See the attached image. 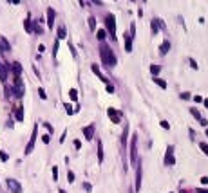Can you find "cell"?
Returning a JSON list of instances; mask_svg holds the SVG:
<instances>
[{
  "label": "cell",
  "instance_id": "16",
  "mask_svg": "<svg viewBox=\"0 0 208 193\" xmlns=\"http://www.w3.org/2000/svg\"><path fill=\"white\" fill-rule=\"evenodd\" d=\"M168 51H170V42H168V40H165V42L161 43V47H159V54H161V56H165Z\"/></svg>",
  "mask_w": 208,
  "mask_h": 193
},
{
  "label": "cell",
  "instance_id": "29",
  "mask_svg": "<svg viewBox=\"0 0 208 193\" xmlns=\"http://www.w3.org/2000/svg\"><path fill=\"white\" fill-rule=\"evenodd\" d=\"M58 45H60V42L56 40V42H54V47H53V56L54 58H56V54H58Z\"/></svg>",
  "mask_w": 208,
  "mask_h": 193
},
{
  "label": "cell",
  "instance_id": "43",
  "mask_svg": "<svg viewBox=\"0 0 208 193\" xmlns=\"http://www.w3.org/2000/svg\"><path fill=\"white\" fill-rule=\"evenodd\" d=\"M65 136H67V130H64V136L60 137V143H64V141H65Z\"/></svg>",
  "mask_w": 208,
  "mask_h": 193
},
{
  "label": "cell",
  "instance_id": "47",
  "mask_svg": "<svg viewBox=\"0 0 208 193\" xmlns=\"http://www.w3.org/2000/svg\"><path fill=\"white\" fill-rule=\"evenodd\" d=\"M203 103H205V107L208 108V99H203Z\"/></svg>",
  "mask_w": 208,
  "mask_h": 193
},
{
  "label": "cell",
  "instance_id": "2",
  "mask_svg": "<svg viewBox=\"0 0 208 193\" xmlns=\"http://www.w3.org/2000/svg\"><path fill=\"white\" fill-rule=\"evenodd\" d=\"M130 163L134 166L138 164V134H134L130 139Z\"/></svg>",
  "mask_w": 208,
  "mask_h": 193
},
{
  "label": "cell",
  "instance_id": "3",
  "mask_svg": "<svg viewBox=\"0 0 208 193\" xmlns=\"http://www.w3.org/2000/svg\"><path fill=\"white\" fill-rule=\"evenodd\" d=\"M36 136H38V125H35L33 126V134H31V137H29V143L27 146H25V155H31L33 153V150H35V143H36Z\"/></svg>",
  "mask_w": 208,
  "mask_h": 193
},
{
  "label": "cell",
  "instance_id": "21",
  "mask_svg": "<svg viewBox=\"0 0 208 193\" xmlns=\"http://www.w3.org/2000/svg\"><path fill=\"white\" fill-rule=\"evenodd\" d=\"M24 27H25V31H27L29 35L33 33V24H31V18H25V20H24Z\"/></svg>",
  "mask_w": 208,
  "mask_h": 193
},
{
  "label": "cell",
  "instance_id": "40",
  "mask_svg": "<svg viewBox=\"0 0 208 193\" xmlns=\"http://www.w3.org/2000/svg\"><path fill=\"white\" fill-rule=\"evenodd\" d=\"M107 92H109V94H112V92H114V87L110 85V83L107 85Z\"/></svg>",
  "mask_w": 208,
  "mask_h": 193
},
{
  "label": "cell",
  "instance_id": "30",
  "mask_svg": "<svg viewBox=\"0 0 208 193\" xmlns=\"http://www.w3.org/2000/svg\"><path fill=\"white\" fill-rule=\"evenodd\" d=\"M7 159H9V155H7V153H6L4 150H2V152H0V161H4V163H6Z\"/></svg>",
  "mask_w": 208,
  "mask_h": 193
},
{
  "label": "cell",
  "instance_id": "46",
  "mask_svg": "<svg viewBox=\"0 0 208 193\" xmlns=\"http://www.w3.org/2000/svg\"><path fill=\"white\" fill-rule=\"evenodd\" d=\"M80 146H82V143H80L78 139H76V141H74V148H80Z\"/></svg>",
  "mask_w": 208,
  "mask_h": 193
},
{
  "label": "cell",
  "instance_id": "38",
  "mask_svg": "<svg viewBox=\"0 0 208 193\" xmlns=\"http://www.w3.org/2000/svg\"><path fill=\"white\" fill-rule=\"evenodd\" d=\"M65 110H67V114H74V110L71 108V105H67V103H65Z\"/></svg>",
  "mask_w": 208,
  "mask_h": 193
},
{
  "label": "cell",
  "instance_id": "26",
  "mask_svg": "<svg viewBox=\"0 0 208 193\" xmlns=\"http://www.w3.org/2000/svg\"><path fill=\"white\" fill-rule=\"evenodd\" d=\"M105 36H107V31H105V29H100V31H98V40L103 42V40H105Z\"/></svg>",
  "mask_w": 208,
  "mask_h": 193
},
{
  "label": "cell",
  "instance_id": "37",
  "mask_svg": "<svg viewBox=\"0 0 208 193\" xmlns=\"http://www.w3.org/2000/svg\"><path fill=\"white\" fill-rule=\"evenodd\" d=\"M67 177H69V179H67L69 182H74V173H72V172H69V173H67Z\"/></svg>",
  "mask_w": 208,
  "mask_h": 193
},
{
  "label": "cell",
  "instance_id": "35",
  "mask_svg": "<svg viewBox=\"0 0 208 193\" xmlns=\"http://www.w3.org/2000/svg\"><path fill=\"white\" fill-rule=\"evenodd\" d=\"M159 125H161V128H165V130H170V125L166 121H159Z\"/></svg>",
  "mask_w": 208,
  "mask_h": 193
},
{
  "label": "cell",
  "instance_id": "45",
  "mask_svg": "<svg viewBox=\"0 0 208 193\" xmlns=\"http://www.w3.org/2000/svg\"><path fill=\"white\" fill-rule=\"evenodd\" d=\"M194 99H195V103H199V101H203V98L201 96H194Z\"/></svg>",
  "mask_w": 208,
  "mask_h": 193
},
{
  "label": "cell",
  "instance_id": "36",
  "mask_svg": "<svg viewBox=\"0 0 208 193\" xmlns=\"http://www.w3.org/2000/svg\"><path fill=\"white\" fill-rule=\"evenodd\" d=\"M42 141H43L45 144H49V141H51V136H49V134H45V136H42Z\"/></svg>",
  "mask_w": 208,
  "mask_h": 193
},
{
  "label": "cell",
  "instance_id": "9",
  "mask_svg": "<svg viewBox=\"0 0 208 193\" xmlns=\"http://www.w3.org/2000/svg\"><path fill=\"white\" fill-rule=\"evenodd\" d=\"M82 132H83V136H85V139H87V141H91V139L94 137V125L83 126V130H82Z\"/></svg>",
  "mask_w": 208,
  "mask_h": 193
},
{
  "label": "cell",
  "instance_id": "18",
  "mask_svg": "<svg viewBox=\"0 0 208 193\" xmlns=\"http://www.w3.org/2000/svg\"><path fill=\"white\" fill-rule=\"evenodd\" d=\"M98 163H103V143L98 139Z\"/></svg>",
  "mask_w": 208,
  "mask_h": 193
},
{
  "label": "cell",
  "instance_id": "4",
  "mask_svg": "<svg viewBox=\"0 0 208 193\" xmlns=\"http://www.w3.org/2000/svg\"><path fill=\"white\" fill-rule=\"evenodd\" d=\"M11 92H14V98H24V92H25V87H24V81L22 78H14V87L9 88Z\"/></svg>",
  "mask_w": 208,
  "mask_h": 193
},
{
  "label": "cell",
  "instance_id": "25",
  "mask_svg": "<svg viewBox=\"0 0 208 193\" xmlns=\"http://www.w3.org/2000/svg\"><path fill=\"white\" fill-rule=\"evenodd\" d=\"M89 29H91V31H96V18H94V16H89Z\"/></svg>",
  "mask_w": 208,
  "mask_h": 193
},
{
  "label": "cell",
  "instance_id": "39",
  "mask_svg": "<svg viewBox=\"0 0 208 193\" xmlns=\"http://www.w3.org/2000/svg\"><path fill=\"white\" fill-rule=\"evenodd\" d=\"M190 65H192V69H197V63H195L194 58H190Z\"/></svg>",
  "mask_w": 208,
  "mask_h": 193
},
{
  "label": "cell",
  "instance_id": "8",
  "mask_svg": "<svg viewBox=\"0 0 208 193\" xmlns=\"http://www.w3.org/2000/svg\"><path fill=\"white\" fill-rule=\"evenodd\" d=\"M107 114H109L110 121L114 123V125L121 123V112H118V110H114V108H109V110H107Z\"/></svg>",
  "mask_w": 208,
  "mask_h": 193
},
{
  "label": "cell",
  "instance_id": "15",
  "mask_svg": "<svg viewBox=\"0 0 208 193\" xmlns=\"http://www.w3.org/2000/svg\"><path fill=\"white\" fill-rule=\"evenodd\" d=\"M11 69H13L14 78H20V74H22V65L18 63V62H13V63H11Z\"/></svg>",
  "mask_w": 208,
  "mask_h": 193
},
{
  "label": "cell",
  "instance_id": "17",
  "mask_svg": "<svg viewBox=\"0 0 208 193\" xmlns=\"http://www.w3.org/2000/svg\"><path fill=\"white\" fill-rule=\"evenodd\" d=\"M0 49H2V52L4 51H11V43L7 42L4 36H0Z\"/></svg>",
  "mask_w": 208,
  "mask_h": 193
},
{
  "label": "cell",
  "instance_id": "51",
  "mask_svg": "<svg viewBox=\"0 0 208 193\" xmlns=\"http://www.w3.org/2000/svg\"><path fill=\"white\" fill-rule=\"evenodd\" d=\"M0 54H2V49H0Z\"/></svg>",
  "mask_w": 208,
  "mask_h": 193
},
{
  "label": "cell",
  "instance_id": "12",
  "mask_svg": "<svg viewBox=\"0 0 208 193\" xmlns=\"http://www.w3.org/2000/svg\"><path fill=\"white\" fill-rule=\"evenodd\" d=\"M123 42H125V51L127 52H132V36L130 35H123Z\"/></svg>",
  "mask_w": 208,
  "mask_h": 193
},
{
  "label": "cell",
  "instance_id": "27",
  "mask_svg": "<svg viewBox=\"0 0 208 193\" xmlns=\"http://www.w3.org/2000/svg\"><path fill=\"white\" fill-rule=\"evenodd\" d=\"M69 96H71L72 101H76L78 99V90H76V88H71V90H69Z\"/></svg>",
  "mask_w": 208,
  "mask_h": 193
},
{
  "label": "cell",
  "instance_id": "11",
  "mask_svg": "<svg viewBox=\"0 0 208 193\" xmlns=\"http://www.w3.org/2000/svg\"><path fill=\"white\" fill-rule=\"evenodd\" d=\"M4 63H6V62H4ZM7 71H9V63H6V65L0 67V81H2V83H6L7 81Z\"/></svg>",
  "mask_w": 208,
  "mask_h": 193
},
{
  "label": "cell",
  "instance_id": "32",
  "mask_svg": "<svg viewBox=\"0 0 208 193\" xmlns=\"http://www.w3.org/2000/svg\"><path fill=\"white\" fill-rule=\"evenodd\" d=\"M53 180H58V168L53 166Z\"/></svg>",
  "mask_w": 208,
  "mask_h": 193
},
{
  "label": "cell",
  "instance_id": "23",
  "mask_svg": "<svg viewBox=\"0 0 208 193\" xmlns=\"http://www.w3.org/2000/svg\"><path fill=\"white\" fill-rule=\"evenodd\" d=\"M152 79H154V83H156V85H158V87H161L163 90H165V88H166V81H163V79H161V78H152Z\"/></svg>",
  "mask_w": 208,
  "mask_h": 193
},
{
  "label": "cell",
  "instance_id": "10",
  "mask_svg": "<svg viewBox=\"0 0 208 193\" xmlns=\"http://www.w3.org/2000/svg\"><path fill=\"white\" fill-rule=\"evenodd\" d=\"M54 16H56L54 9H53V7H47V25H49L51 29H53V25H54Z\"/></svg>",
  "mask_w": 208,
  "mask_h": 193
},
{
  "label": "cell",
  "instance_id": "13",
  "mask_svg": "<svg viewBox=\"0 0 208 193\" xmlns=\"http://www.w3.org/2000/svg\"><path fill=\"white\" fill-rule=\"evenodd\" d=\"M91 69H93V72H94V74H96V76H98V78L101 79V81H103V83H107V85H109L107 78H105V76L101 74V71H100V67H98V65H96V63H93V65H91Z\"/></svg>",
  "mask_w": 208,
  "mask_h": 193
},
{
  "label": "cell",
  "instance_id": "48",
  "mask_svg": "<svg viewBox=\"0 0 208 193\" xmlns=\"http://www.w3.org/2000/svg\"><path fill=\"white\" fill-rule=\"evenodd\" d=\"M58 193H65V190H60V191H58Z\"/></svg>",
  "mask_w": 208,
  "mask_h": 193
},
{
  "label": "cell",
  "instance_id": "41",
  "mask_svg": "<svg viewBox=\"0 0 208 193\" xmlns=\"http://www.w3.org/2000/svg\"><path fill=\"white\" fill-rule=\"evenodd\" d=\"M83 190H85V191H91L93 188H91V184H89V182H85V184H83Z\"/></svg>",
  "mask_w": 208,
  "mask_h": 193
},
{
  "label": "cell",
  "instance_id": "42",
  "mask_svg": "<svg viewBox=\"0 0 208 193\" xmlns=\"http://www.w3.org/2000/svg\"><path fill=\"white\" fill-rule=\"evenodd\" d=\"M43 126H45V128L49 130V132H53V130H54V128H53V126L49 125V123H43Z\"/></svg>",
  "mask_w": 208,
  "mask_h": 193
},
{
  "label": "cell",
  "instance_id": "49",
  "mask_svg": "<svg viewBox=\"0 0 208 193\" xmlns=\"http://www.w3.org/2000/svg\"><path fill=\"white\" fill-rule=\"evenodd\" d=\"M206 137H208V128H206Z\"/></svg>",
  "mask_w": 208,
  "mask_h": 193
},
{
  "label": "cell",
  "instance_id": "24",
  "mask_svg": "<svg viewBox=\"0 0 208 193\" xmlns=\"http://www.w3.org/2000/svg\"><path fill=\"white\" fill-rule=\"evenodd\" d=\"M159 71H161V67H159V65H150V72H152V76H154V78H158Z\"/></svg>",
  "mask_w": 208,
  "mask_h": 193
},
{
  "label": "cell",
  "instance_id": "31",
  "mask_svg": "<svg viewBox=\"0 0 208 193\" xmlns=\"http://www.w3.org/2000/svg\"><path fill=\"white\" fill-rule=\"evenodd\" d=\"M199 148H201V150L208 155V144H206V143H199Z\"/></svg>",
  "mask_w": 208,
  "mask_h": 193
},
{
  "label": "cell",
  "instance_id": "20",
  "mask_svg": "<svg viewBox=\"0 0 208 193\" xmlns=\"http://www.w3.org/2000/svg\"><path fill=\"white\" fill-rule=\"evenodd\" d=\"M14 115H16V121H18V123L24 121V107H18V108H16Z\"/></svg>",
  "mask_w": 208,
  "mask_h": 193
},
{
  "label": "cell",
  "instance_id": "5",
  "mask_svg": "<svg viewBox=\"0 0 208 193\" xmlns=\"http://www.w3.org/2000/svg\"><path fill=\"white\" fill-rule=\"evenodd\" d=\"M105 27H107V33L110 35V38H116V20L112 14H109L105 18Z\"/></svg>",
  "mask_w": 208,
  "mask_h": 193
},
{
  "label": "cell",
  "instance_id": "19",
  "mask_svg": "<svg viewBox=\"0 0 208 193\" xmlns=\"http://www.w3.org/2000/svg\"><path fill=\"white\" fill-rule=\"evenodd\" d=\"M65 38H67V33H65V27L64 25H60V27H58V42H60V40H65Z\"/></svg>",
  "mask_w": 208,
  "mask_h": 193
},
{
  "label": "cell",
  "instance_id": "28",
  "mask_svg": "<svg viewBox=\"0 0 208 193\" xmlns=\"http://www.w3.org/2000/svg\"><path fill=\"white\" fill-rule=\"evenodd\" d=\"M190 112H192V115H194L195 119H199V121H201V114H199V110H195V108H190Z\"/></svg>",
  "mask_w": 208,
  "mask_h": 193
},
{
  "label": "cell",
  "instance_id": "1",
  "mask_svg": "<svg viewBox=\"0 0 208 193\" xmlns=\"http://www.w3.org/2000/svg\"><path fill=\"white\" fill-rule=\"evenodd\" d=\"M100 54H101V62H103V65L105 67H116V63H118V60H116L114 52L110 51V47H109L105 42L100 43Z\"/></svg>",
  "mask_w": 208,
  "mask_h": 193
},
{
  "label": "cell",
  "instance_id": "33",
  "mask_svg": "<svg viewBox=\"0 0 208 193\" xmlns=\"http://www.w3.org/2000/svg\"><path fill=\"white\" fill-rule=\"evenodd\" d=\"M38 94H40V98H42V99H47V94H45L43 88H38Z\"/></svg>",
  "mask_w": 208,
  "mask_h": 193
},
{
  "label": "cell",
  "instance_id": "14",
  "mask_svg": "<svg viewBox=\"0 0 208 193\" xmlns=\"http://www.w3.org/2000/svg\"><path fill=\"white\" fill-rule=\"evenodd\" d=\"M139 166H136V190H141V163H138Z\"/></svg>",
  "mask_w": 208,
  "mask_h": 193
},
{
  "label": "cell",
  "instance_id": "50",
  "mask_svg": "<svg viewBox=\"0 0 208 193\" xmlns=\"http://www.w3.org/2000/svg\"><path fill=\"white\" fill-rule=\"evenodd\" d=\"M0 67H2V62H0Z\"/></svg>",
  "mask_w": 208,
  "mask_h": 193
},
{
  "label": "cell",
  "instance_id": "6",
  "mask_svg": "<svg viewBox=\"0 0 208 193\" xmlns=\"http://www.w3.org/2000/svg\"><path fill=\"white\" fill-rule=\"evenodd\" d=\"M6 184H7V188H9V191L11 193H22V184L18 182L16 179H6Z\"/></svg>",
  "mask_w": 208,
  "mask_h": 193
},
{
  "label": "cell",
  "instance_id": "34",
  "mask_svg": "<svg viewBox=\"0 0 208 193\" xmlns=\"http://www.w3.org/2000/svg\"><path fill=\"white\" fill-rule=\"evenodd\" d=\"M69 49H71V54H72V56H74V58L78 56V54H76V49H74V45H72L71 42H69Z\"/></svg>",
  "mask_w": 208,
  "mask_h": 193
},
{
  "label": "cell",
  "instance_id": "7",
  "mask_svg": "<svg viewBox=\"0 0 208 193\" xmlns=\"http://www.w3.org/2000/svg\"><path fill=\"white\" fill-rule=\"evenodd\" d=\"M165 164L166 166H174V164H176V157H174V146H168V148H166Z\"/></svg>",
  "mask_w": 208,
  "mask_h": 193
},
{
  "label": "cell",
  "instance_id": "44",
  "mask_svg": "<svg viewBox=\"0 0 208 193\" xmlns=\"http://www.w3.org/2000/svg\"><path fill=\"white\" fill-rule=\"evenodd\" d=\"M201 184H208V177H201Z\"/></svg>",
  "mask_w": 208,
  "mask_h": 193
},
{
  "label": "cell",
  "instance_id": "22",
  "mask_svg": "<svg viewBox=\"0 0 208 193\" xmlns=\"http://www.w3.org/2000/svg\"><path fill=\"white\" fill-rule=\"evenodd\" d=\"M150 29H152V35H154V36L158 35V31H159V25H158V20H152V22H150Z\"/></svg>",
  "mask_w": 208,
  "mask_h": 193
}]
</instances>
